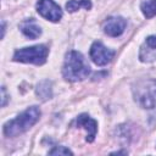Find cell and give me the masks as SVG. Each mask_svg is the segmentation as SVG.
<instances>
[{
  "label": "cell",
  "instance_id": "ba28073f",
  "mask_svg": "<svg viewBox=\"0 0 156 156\" xmlns=\"http://www.w3.org/2000/svg\"><path fill=\"white\" fill-rule=\"evenodd\" d=\"M76 123H77V127H82L87 130V141L91 143L95 139V135L98 132V122L93 119L89 115L82 113L77 117Z\"/></svg>",
  "mask_w": 156,
  "mask_h": 156
},
{
  "label": "cell",
  "instance_id": "8fae6325",
  "mask_svg": "<svg viewBox=\"0 0 156 156\" xmlns=\"http://www.w3.org/2000/svg\"><path fill=\"white\" fill-rule=\"evenodd\" d=\"M140 10L146 18L156 16V0H144L140 4Z\"/></svg>",
  "mask_w": 156,
  "mask_h": 156
},
{
  "label": "cell",
  "instance_id": "277c9868",
  "mask_svg": "<svg viewBox=\"0 0 156 156\" xmlns=\"http://www.w3.org/2000/svg\"><path fill=\"white\" fill-rule=\"evenodd\" d=\"M49 55V48L46 45H34L29 48H22L13 54V61L33 65H43L46 62Z\"/></svg>",
  "mask_w": 156,
  "mask_h": 156
},
{
  "label": "cell",
  "instance_id": "4fadbf2b",
  "mask_svg": "<svg viewBox=\"0 0 156 156\" xmlns=\"http://www.w3.org/2000/svg\"><path fill=\"white\" fill-rule=\"evenodd\" d=\"M143 48H146V55L141 56L140 60L141 61H147L150 51H156V35L147 37L146 40H145V43H144V45H143Z\"/></svg>",
  "mask_w": 156,
  "mask_h": 156
},
{
  "label": "cell",
  "instance_id": "5b68a950",
  "mask_svg": "<svg viewBox=\"0 0 156 156\" xmlns=\"http://www.w3.org/2000/svg\"><path fill=\"white\" fill-rule=\"evenodd\" d=\"M38 13L48 21L57 22L62 17V10L54 0H39L37 2Z\"/></svg>",
  "mask_w": 156,
  "mask_h": 156
},
{
  "label": "cell",
  "instance_id": "52a82bcc",
  "mask_svg": "<svg viewBox=\"0 0 156 156\" xmlns=\"http://www.w3.org/2000/svg\"><path fill=\"white\" fill-rule=\"evenodd\" d=\"M127 26V21L123 17H108L104 23V32L110 37H119Z\"/></svg>",
  "mask_w": 156,
  "mask_h": 156
},
{
  "label": "cell",
  "instance_id": "8992f818",
  "mask_svg": "<svg viewBox=\"0 0 156 156\" xmlns=\"http://www.w3.org/2000/svg\"><path fill=\"white\" fill-rule=\"evenodd\" d=\"M115 55V51L107 49L101 41H94L90 46V57L93 62L98 66L107 65Z\"/></svg>",
  "mask_w": 156,
  "mask_h": 156
},
{
  "label": "cell",
  "instance_id": "7a4b0ae2",
  "mask_svg": "<svg viewBox=\"0 0 156 156\" xmlns=\"http://www.w3.org/2000/svg\"><path fill=\"white\" fill-rule=\"evenodd\" d=\"M40 117V110L38 106H30L20 113L16 118L6 122L4 124V134L9 138L17 136L27 132L32 126H34Z\"/></svg>",
  "mask_w": 156,
  "mask_h": 156
},
{
  "label": "cell",
  "instance_id": "7c38bea8",
  "mask_svg": "<svg viewBox=\"0 0 156 156\" xmlns=\"http://www.w3.org/2000/svg\"><path fill=\"white\" fill-rule=\"evenodd\" d=\"M80 7H84L85 10L91 9V1L90 0H69L66 4V9L69 12H76Z\"/></svg>",
  "mask_w": 156,
  "mask_h": 156
},
{
  "label": "cell",
  "instance_id": "9a60e30c",
  "mask_svg": "<svg viewBox=\"0 0 156 156\" xmlns=\"http://www.w3.org/2000/svg\"><path fill=\"white\" fill-rule=\"evenodd\" d=\"M6 100H7L6 89H5V87H2V88H1V106H2V107L6 105Z\"/></svg>",
  "mask_w": 156,
  "mask_h": 156
},
{
  "label": "cell",
  "instance_id": "6da1fadb",
  "mask_svg": "<svg viewBox=\"0 0 156 156\" xmlns=\"http://www.w3.org/2000/svg\"><path fill=\"white\" fill-rule=\"evenodd\" d=\"M90 73V67L85 62L83 55L76 50H71L66 54L62 74L68 82H79L85 79Z\"/></svg>",
  "mask_w": 156,
  "mask_h": 156
},
{
  "label": "cell",
  "instance_id": "5bb4252c",
  "mask_svg": "<svg viewBox=\"0 0 156 156\" xmlns=\"http://www.w3.org/2000/svg\"><path fill=\"white\" fill-rule=\"evenodd\" d=\"M49 155H73V152L66 146H55L49 151Z\"/></svg>",
  "mask_w": 156,
  "mask_h": 156
},
{
  "label": "cell",
  "instance_id": "30bf717a",
  "mask_svg": "<svg viewBox=\"0 0 156 156\" xmlns=\"http://www.w3.org/2000/svg\"><path fill=\"white\" fill-rule=\"evenodd\" d=\"M51 87H52V84H51L50 80H48V79L41 80L35 88L37 96L43 101H46V100L51 99V96H52V88Z\"/></svg>",
  "mask_w": 156,
  "mask_h": 156
},
{
  "label": "cell",
  "instance_id": "9c48e42d",
  "mask_svg": "<svg viewBox=\"0 0 156 156\" xmlns=\"http://www.w3.org/2000/svg\"><path fill=\"white\" fill-rule=\"evenodd\" d=\"M20 29L29 39H37L41 35V28L37 24L35 20H33V18H28V20H24L23 22H21Z\"/></svg>",
  "mask_w": 156,
  "mask_h": 156
},
{
  "label": "cell",
  "instance_id": "3957f363",
  "mask_svg": "<svg viewBox=\"0 0 156 156\" xmlns=\"http://www.w3.org/2000/svg\"><path fill=\"white\" fill-rule=\"evenodd\" d=\"M134 100L143 108H154L156 106V79L143 78L132 87Z\"/></svg>",
  "mask_w": 156,
  "mask_h": 156
}]
</instances>
